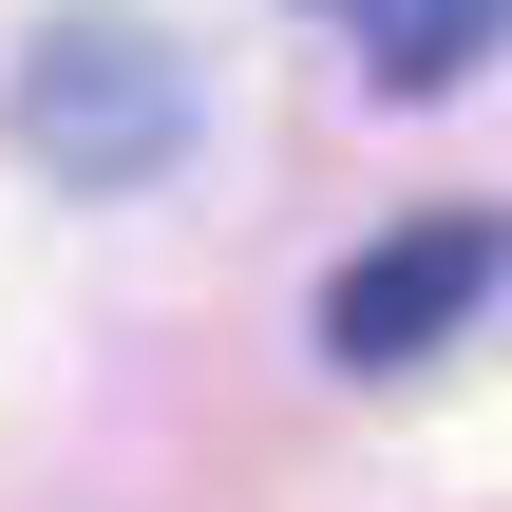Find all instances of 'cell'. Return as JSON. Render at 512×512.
I'll list each match as a JSON object with an SVG mask.
<instances>
[{"label":"cell","mask_w":512,"mask_h":512,"mask_svg":"<svg viewBox=\"0 0 512 512\" xmlns=\"http://www.w3.org/2000/svg\"><path fill=\"white\" fill-rule=\"evenodd\" d=\"M19 152H38L57 190H152V171L190 152V57H171L152 19H38V57H19Z\"/></svg>","instance_id":"6da1fadb"},{"label":"cell","mask_w":512,"mask_h":512,"mask_svg":"<svg viewBox=\"0 0 512 512\" xmlns=\"http://www.w3.org/2000/svg\"><path fill=\"white\" fill-rule=\"evenodd\" d=\"M494 266H512V228H494V209H418V228H380V247L323 285V361H361V380L437 361V342L494 304Z\"/></svg>","instance_id":"7a4b0ae2"},{"label":"cell","mask_w":512,"mask_h":512,"mask_svg":"<svg viewBox=\"0 0 512 512\" xmlns=\"http://www.w3.org/2000/svg\"><path fill=\"white\" fill-rule=\"evenodd\" d=\"M494 38H512V0H361V57H380V95H456Z\"/></svg>","instance_id":"3957f363"}]
</instances>
